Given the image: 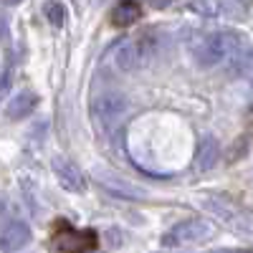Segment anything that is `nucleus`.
Masks as SVG:
<instances>
[{"label": "nucleus", "mask_w": 253, "mask_h": 253, "mask_svg": "<svg viewBox=\"0 0 253 253\" xmlns=\"http://www.w3.org/2000/svg\"><path fill=\"white\" fill-rule=\"evenodd\" d=\"M243 43L246 41L233 31H213V33L198 36L190 43V53H193L200 69H213L218 63H225Z\"/></svg>", "instance_id": "nucleus-1"}, {"label": "nucleus", "mask_w": 253, "mask_h": 253, "mask_svg": "<svg viewBox=\"0 0 253 253\" xmlns=\"http://www.w3.org/2000/svg\"><path fill=\"white\" fill-rule=\"evenodd\" d=\"M91 112H94V119L104 126V129H112V126H117L124 119V114L129 112V99L122 91H104L94 99Z\"/></svg>", "instance_id": "nucleus-2"}, {"label": "nucleus", "mask_w": 253, "mask_h": 253, "mask_svg": "<svg viewBox=\"0 0 253 253\" xmlns=\"http://www.w3.org/2000/svg\"><path fill=\"white\" fill-rule=\"evenodd\" d=\"M213 233V228H210L205 220H180L175 223L167 233L162 236V243L165 246H182V243H195V241H203Z\"/></svg>", "instance_id": "nucleus-3"}, {"label": "nucleus", "mask_w": 253, "mask_h": 253, "mask_svg": "<svg viewBox=\"0 0 253 253\" xmlns=\"http://www.w3.org/2000/svg\"><path fill=\"white\" fill-rule=\"evenodd\" d=\"M53 172H56L61 187L69 190V193H84V190H86V177H84V172L79 170L71 160L56 157L53 160Z\"/></svg>", "instance_id": "nucleus-4"}, {"label": "nucleus", "mask_w": 253, "mask_h": 253, "mask_svg": "<svg viewBox=\"0 0 253 253\" xmlns=\"http://www.w3.org/2000/svg\"><path fill=\"white\" fill-rule=\"evenodd\" d=\"M31 243V228L23 220H13L0 230V251L3 253H15L23 251Z\"/></svg>", "instance_id": "nucleus-5"}, {"label": "nucleus", "mask_w": 253, "mask_h": 253, "mask_svg": "<svg viewBox=\"0 0 253 253\" xmlns=\"http://www.w3.org/2000/svg\"><path fill=\"white\" fill-rule=\"evenodd\" d=\"M142 61H144V51L139 46V41L126 38L114 48V66L119 71H134Z\"/></svg>", "instance_id": "nucleus-6"}, {"label": "nucleus", "mask_w": 253, "mask_h": 253, "mask_svg": "<svg viewBox=\"0 0 253 253\" xmlns=\"http://www.w3.org/2000/svg\"><path fill=\"white\" fill-rule=\"evenodd\" d=\"M36 107H38V94H33V91H20V94H15L10 101H8V107H5V114H8V119H26V117H31L33 112H36Z\"/></svg>", "instance_id": "nucleus-7"}, {"label": "nucleus", "mask_w": 253, "mask_h": 253, "mask_svg": "<svg viewBox=\"0 0 253 253\" xmlns=\"http://www.w3.org/2000/svg\"><path fill=\"white\" fill-rule=\"evenodd\" d=\"M220 160V142L215 137H203L200 147H198V155H195V165L200 172H210Z\"/></svg>", "instance_id": "nucleus-8"}, {"label": "nucleus", "mask_w": 253, "mask_h": 253, "mask_svg": "<svg viewBox=\"0 0 253 253\" xmlns=\"http://www.w3.org/2000/svg\"><path fill=\"white\" fill-rule=\"evenodd\" d=\"M225 63H228L230 74L243 76V79H253V46L243 43V46H241L233 56H230Z\"/></svg>", "instance_id": "nucleus-9"}, {"label": "nucleus", "mask_w": 253, "mask_h": 253, "mask_svg": "<svg viewBox=\"0 0 253 253\" xmlns=\"http://www.w3.org/2000/svg\"><path fill=\"white\" fill-rule=\"evenodd\" d=\"M101 190H107L109 195H114V198H124V200H139V198H144L142 190H137V187L129 185V182L114 180V177H101Z\"/></svg>", "instance_id": "nucleus-10"}, {"label": "nucleus", "mask_w": 253, "mask_h": 253, "mask_svg": "<svg viewBox=\"0 0 253 253\" xmlns=\"http://www.w3.org/2000/svg\"><path fill=\"white\" fill-rule=\"evenodd\" d=\"M142 15V5L132 3V0H124V3H117L112 10V23L114 26H129L134 20H139Z\"/></svg>", "instance_id": "nucleus-11"}, {"label": "nucleus", "mask_w": 253, "mask_h": 253, "mask_svg": "<svg viewBox=\"0 0 253 253\" xmlns=\"http://www.w3.org/2000/svg\"><path fill=\"white\" fill-rule=\"evenodd\" d=\"M203 208H208L210 213H215L218 218H223V220H238V213L230 205H225V203H220V200H213V198H208L205 203H203Z\"/></svg>", "instance_id": "nucleus-12"}, {"label": "nucleus", "mask_w": 253, "mask_h": 253, "mask_svg": "<svg viewBox=\"0 0 253 253\" xmlns=\"http://www.w3.org/2000/svg\"><path fill=\"white\" fill-rule=\"evenodd\" d=\"M46 18L51 20V26L61 28L63 23H66V18H69V10H66L63 3H48L46 5Z\"/></svg>", "instance_id": "nucleus-13"}, {"label": "nucleus", "mask_w": 253, "mask_h": 253, "mask_svg": "<svg viewBox=\"0 0 253 253\" xmlns=\"http://www.w3.org/2000/svg\"><path fill=\"white\" fill-rule=\"evenodd\" d=\"M246 13V5L241 3H233V0H225V3H218V18H225V20H236Z\"/></svg>", "instance_id": "nucleus-14"}, {"label": "nucleus", "mask_w": 253, "mask_h": 253, "mask_svg": "<svg viewBox=\"0 0 253 253\" xmlns=\"http://www.w3.org/2000/svg\"><path fill=\"white\" fill-rule=\"evenodd\" d=\"M3 38H8V20L0 15V41H3Z\"/></svg>", "instance_id": "nucleus-15"}]
</instances>
